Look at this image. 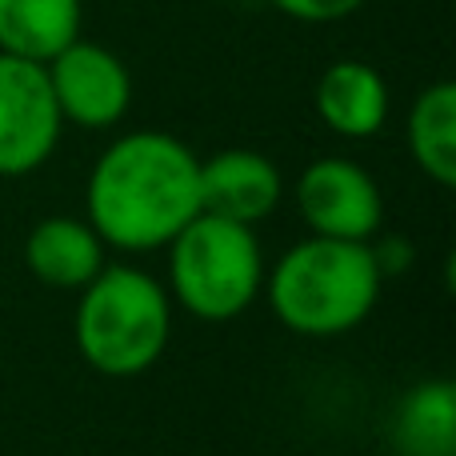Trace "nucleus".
<instances>
[{
	"label": "nucleus",
	"mask_w": 456,
	"mask_h": 456,
	"mask_svg": "<svg viewBox=\"0 0 456 456\" xmlns=\"http://www.w3.org/2000/svg\"><path fill=\"white\" fill-rule=\"evenodd\" d=\"M88 224L125 252L168 248L200 213V157L181 136L141 128L96 157L85 184Z\"/></svg>",
	"instance_id": "f257e3e1"
},
{
	"label": "nucleus",
	"mask_w": 456,
	"mask_h": 456,
	"mask_svg": "<svg viewBox=\"0 0 456 456\" xmlns=\"http://www.w3.org/2000/svg\"><path fill=\"white\" fill-rule=\"evenodd\" d=\"M380 276L369 240L308 236L273 265L265 289L276 321L300 337H345L369 321L380 300Z\"/></svg>",
	"instance_id": "f03ea898"
},
{
	"label": "nucleus",
	"mask_w": 456,
	"mask_h": 456,
	"mask_svg": "<svg viewBox=\"0 0 456 456\" xmlns=\"http://www.w3.org/2000/svg\"><path fill=\"white\" fill-rule=\"evenodd\" d=\"M72 337L101 377H141L165 356L173 337V300L144 268L104 265L80 289Z\"/></svg>",
	"instance_id": "7ed1b4c3"
},
{
	"label": "nucleus",
	"mask_w": 456,
	"mask_h": 456,
	"mask_svg": "<svg viewBox=\"0 0 456 456\" xmlns=\"http://www.w3.org/2000/svg\"><path fill=\"white\" fill-rule=\"evenodd\" d=\"M173 300L200 321H232L248 313L265 289V252L252 224L197 213L168 244Z\"/></svg>",
	"instance_id": "20e7f679"
},
{
	"label": "nucleus",
	"mask_w": 456,
	"mask_h": 456,
	"mask_svg": "<svg viewBox=\"0 0 456 456\" xmlns=\"http://www.w3.org/2000/svg\"><path fill=\"white\" fill-rule=\"evenodd\" d=\"M61 109L45 64L0 53V176H28L61 144Z\"/></svg>",
	"instance_id": "39448f33"
},
{
	"label": "nucleus",
	"mask_w": 456,
	"mask_h": 456,
	"mask_svg": "<svg viewBox=\"0 0 456 456\" xmlns=\"http://www.w3.org/2000/svg\"><path fill=\"white\" fill-rule=\"evenodd\" d=\"M48 85H53L61 120L88 133H101L125 120L128 104H133V77H128L125 61L112 48L96 45V40H72L69 48L45 64Z\"/></svg>",
	"instance_id": "423d86ee"
},
{
	"label": "nucleus",
	"mask_w": 456,
	"mask_h": 456,
	"mask_svg": "<svg viewBox=\"0 0 456 456\" xmlns=\"http://www.w3.org/2000/svg\"><path fill=\"white\" fill-rule=\"evenodd\" d=\"M297 208L313 236L332 240H369L385 221V197L369 168L348 157H321L300 173Z\"/></svg>",
	"instance_id": "0eeeda50"
},
{
	"label": "nucleus",
	"mask_w": 456,
	"mask_h": 456,
	"mask_svg": "<svg viewBox=\"0 0 456 456\" xmlns=\"http://www.w3.org/2000/svg\"><path fill=\"white\" fill-rule=\"evenodd\" d=\"M284 197L281 168L256 149H224L200 160V213L236 224H256Z\"/></svg>",
	"instance_id": "6e6552de"
},
{
	"label": "nucleus",
	"mask_w": 456,
	"mask_h": 456,
	"mask_svg": "<svg viewBox=\"0 0 456 456\" xmlns=\"http://www.w3.org/2000/svg\"><path fill=\"white\" fill-rule=\"evenodd\" d=\"M316 117L348 141H369L388 120V85L372 64L337 61L316 80Z\"/></svg>",
	"instance_id": "1a4fd4ad"
},
{
	"label": "nucleus",
	"mask_w": 456,
	"mask_h": 456,
	"mask_svg": "<svg viewBox=\"0 0 456 456\" xmlns=\"http://www.w3.org/2000/svg\"><path fill=\"white\" fill-rule=\"evenodd\" d=\"M24 265L40 284L85 289L104 268V240L88 221L48 216V221L32 224L28 240H24Z\"/></svg>",
	"instance_id": "9d476101"
},
{
	"label": "nucleus",
	"mask_w": 456,
	"mask_h": 456,
	"mask_svg": "<svg viewBox=\"0 0 456 456\" xmlns=\"http://www.w3.org/2000/svg\"><path fill=\"white\" fill-rule=\"evenodd\" d=\"M80 0H0V53L48 64L80 37Z\"/></svg>",
	"instance_id": "9b49d317"
},
{
	"label": "nucleus",
	"mask_w": 456,
	"mask_h": 456,
	"mask_svg": "<svg viewBox=\"0 0 456 456\" xmlns=\"http://www.w3.org/2000/svg\"><path fill=\"white\" fill-rule=\"evenodd\" d=\"M393 444L401 456H456L452 380H420L393 412Z\"/></svg>",
	"instance_id": "f8f14e48"
},
{
	"label": "nucleus",
	"mask_w": 456,
	"mask_h": 456,
	"mask_svg": "<svg viewBox=\"0 0 456 456\" xmlns=\"http://www.w3.org/2000/svg\"><path fill=\"white\" fill-rule=\"evenodd\" d=\"M409 152L417 168L441 189L456 184V85L436 80L409 109Z\"/></svg>",
	"instance_id": "ddd939ff"
},
{
	"label": "nucleus",
	"mask_w": 456,
	"mask_h": 456,
	"mask_svg": "<svg viewBox=\"0 0 456 456\" xmlns=\"http://www.w3.org/2000/svg\"><path fill=\"white\" fill-rule=\"evenodd\" d=\"M268 4L281 8L284 16H292L300 24H332L361 12L364 0H268Z\"/></svg>",
	"instance_id": "4468645a"
},
{
	"label": "nucleus",
	"mask_w": 456,
	"mask_h": 456,
	"mask_svg": "<svg viewBox=\"0 0 456 456\" xmlns=\"http://www.w3.org/2000/svg\"><path fill=\"white\" fill-rule=\"evenodd\" d=\"M372 248V260H377V268H380V276H401V273H409L412 268V244H409V236H385V240H377V244H369Z\"/></svg>",
	"instance_id": "2eb2a0df"
}]
</instances>
